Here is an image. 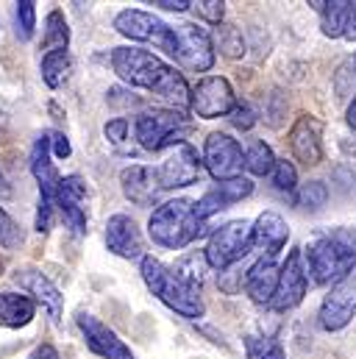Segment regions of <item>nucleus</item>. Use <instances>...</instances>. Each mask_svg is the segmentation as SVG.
<instances>
[{
	"mask_svg": "<svg viewBox=\"0 0 356 359\" xmlns=\"http://www.w3.org/2000/svg\"><path fill=\"white\" fill-rule=\"evenodd\" d=\"M306 292H309V276H306L303 259H301V248H292L287 254L284 265L278 268V284H275V292L267 306L273 312H289V309L301 306Z\"/></svg>",
	"mask_w": 356,
	"mask_h": 359,
	"instance_id": "nucleus-11",
	"label": "nucleus"
},
{
	"mask_svg": "<svg viewBox=\"0 0 356 359\" xmlns=\"http://www.w3.org/2000/svg\"><path fill=\"white\" fill-rule=\"evenodd\" d=\"M251 192H254V181L245 179V176L231 179V181H217L212 189H206V192L200 195V201L195 203V215L206 223L212 215H217V212H223V209H228V206L245 201Z\"/></svg>",
	"mask_w": 356,
	"mask_h": 359,
	"instance_id": "nucleus-19",
	"label": "nucleus"
},
{
	"mask_svg": "<svg viewBox=\"0 0 356 359\" xmlns=\"http://www.w3.org/2000/svg\"><path fill=\"white\" fill-rule=\"evenodd\" d=\"M343 39L356 42V3H351V14H348V22H345V34H343Z\"/></svg>",
	"mask_w": 356,
	"mask_h": 359,
	"instance_id": "nucleus-43",
	"label": "nucleus"
},
{
	"mask_svg": "<svg viewBox=\"0 0 356 359\" xmlns=\"http://www.w3.org/2000/svg\"><path fill=\"white\" fill-rule=\"evenodd\" d=\"M53 203H56V209H59V215H62V220H64V226L76 234V237H81V234H87V181L81 179V176H64V179H59L56 184V192H53Z\"/></svg>",
	"mask_w": 356,
	"mask_h": 359,
	"instance_id": "nucleus-13",
	"label": "nucleus"
},
{
	"mask_svg": "<svg viewBox=\"0 0 356 359\" xmlns=\"http://www.w3.org/2000/svg\"><path fill=\"white\" fill-rule=\"evenodd\" d=\"M53 212H56L53 195L39 192V203H36V220H34V229H36L39 234H48V231H50V226H53Z\"/></svg>",
	"mask_w": 356,
	"mask_h": 359,
	"instance_id": "nucleus-37",
	"label": "nucleus"
},
{
	"mask_svg": "<svg viewBox=\"0 0 356 359\" xmlns=\"http://www.w3.org/2000/svg\"><path fill=\"white\" fill-rule=\"evenodd\" d=\"M289 243V226L278 212H262L251 223V248H259L265 257H278Z\"/></svg>",
	"mask_w": 356,
	"mask_h": 359,
	"instance_id": "nucleus-21",
	"label": "nucleus"
},
{
	"mask_svg": "<svg viewBox=\"0 0 356 359\" xmlns=\"http://www.w3.org/2000/svg\"><path fill=\"white\" fill-rule=\"evenodd\" d=\"M114 31L131 42L153 45L156 50H165L167 56H176V31L162 17L145 8H123L114 14Z\"/></svg>",
	"mask_w": 356,
	"mask_h": 359,
	"instance_id": "nucleus-6",
	"label": "nucleus"
},
{
	"mask_svg": "<svg viewBox=\"0 0 356 359\" xmlns=\"http://www.w3.org/2000/svg\"><path fill=\"white\" fill-rule=\"evenodd\" d=\"M301 209H306V212H317V209H323L326 206V201H329V189H326V184L323 181H306V184H301V189H298V195L292 198Z\"/></svg>",
	"mask_w": 356,
	"mask_h": 359,
	"instance_id": "nucleus-32",
	"label": "nucleus"
},
{
	"mask_svg": "<svg viewBox=\"0 0 356 359\" xmlns=\"http://www.w3.org/2000/svg\"><path fill=\"white\" fill-rule=\"evenodd\" d=\"M120 189L137 206H153L159 201V195L165 192L159 184V176H156V168H148V165L123 168L120 170Z\"/></svg>",
	"mask_w": 356,
	"mask_h": 359,
	"instance_id": "nucleus-20",
	"label": "nucleus"
},
{
	"mask_svg": "<svg viewBox=\"0 0 356 359\" xmlns=\"http://www.w3.org/2000/svg\"><path fill=\"white\" fill-rule=\"evenodd\" d=\"M76 326L87 343V348L100 359H137L134 351L120 340V334L114 329H109L100 318H95L92 312H78L76 315Z\"/></svg>",
	"mask_w": 356,
	"mask_h": 359,
	"instance_id": "nucleus-14",
	"label": "nucleus"
},
{
	"mask_svg": "<svg viewBox=\"0 0 356 359\" xmlns=\"http://www.w3.org/2000/svg\"><path fill=\"white\" fill-rule=\"evenodd\" d=\"M203 234L206 223L195 215V203L189 198H173L159 203L148 220V237L167 251H181Z\"/></svg>",
	"mask_w": 356,
	"mask_h": 359,
	"instance_id": "nucleus-3",
	"label": "nucleus"
},
{
	"mask_svg": "<svg viewBox=\"0 0 356 359\" xmlns=\"http://www.w3.org/2000/svg\"><path fill=\"white\" fill-rule=\"evenodd\" d=\"M14 25H17V39L28 42L36 34V3L20 0L14 3Z\"/></svg>",
	"mask_w": 356,
	"mask_h": 359,
	"instance_id": "nucleus-33",
	"label": "nucleus"
},
{
	"mask_svg": "<svg viewBox=\"0 0 356 359\" xmlns=\"http://www.w3.org/2000/svg\"><path fill=\"white\" fill-rule=\"evenodd\" d=\"M237 106V92L228 79L223 76H203L189 90V111L200 120H217L228 117Z\"/></svg>",
	"mask_w": 356,
	"mask_h": 359,
	"instance_id": "nucleus-10",
	"label": "nucleus"
},
{
	"mask_svg": "<svg viewBox=\"0 0 356 359\" xmlns=\"http://www.w3.org/2000/svg\"><path fill=\"white\" fill-rule=\"evenodd\" d=\"M206 173L214 181H231L240 179L245 170V154L242 145L226 134V131H212L203 142V156H200Z\"/></svg>",
	"mask_w": 356,
	"mask_h": 359,
	"instance_id": "nucleus-9",
	"label": "nucleus"
},
{
	"mask_svg": "<svg viewBox=\"0 0 356 359\" xmlns=\"http://www.w3.org/2000/svg\"><path fill=\"white\" fill-rule=\"evenodd\" d=\"M48 137H50V154H53L56 159H70L73 145H70L67 134H64V131H48Z\"/></svg>",
	"mask_w": 356,
	"mask_h": 359,
	"instance_id": "nucleus-40",
	"label": "nucleus"
},
{
	"mask_svg": "<svg viewBox=\"0 0 356 359\" xmlns=\"http://www.w3.org/2000/svg\"><path fill=\"white\" fill-rule=\"evenodd\" d=\"M176 31V59L178 67L186 73H209L217 62L212 34L200 28L198 22H181L173 28Z\"/></svg>",
	"mask_w": 356,
	"mask_h": 359,
	"instance_id": "nucleus-8",
	"label": "nucleus"
},
{
	"mask_svg": "<svg viewBox=\"0 0 356 359\" xmlns=\"http://www.w3.org/2000/svg\"><path fill=\"white\" fill-rule=\"evenodd\" d=\"M11 192H14V189H11V184H8V179H6V176H3V170H0V201H8V198H11Z\"/></svg>",
	"mask_w": 356,
	"mask_h": 359,
	"instance_id": "nucleus-44",
	"label": "nucleus"
},
{
	"mask_svg": "<svg viewBox=\"0 0 356 359\" xmlns=\"http://www.w3.org/2000/svg\"><path fill=\"white\" fill-rule=\"evenodd\" d=\"M203 162L198 156V151L189 142H181L170 151V156L156 168V176L162 189H181V187H192L200 179Z\"/></svg>",
	"mask_w": 356,
	"mask_h": 359,
	"instance_id": "nucleus-15",
	"label": "nucleus"
},
{
	"mask_svg": "<svg viewBox=\"0 0 356 359\" xmlns=\"http://www.w3.org/2000/svg\"><path fill=\"white\" fill-rule=\"evenodd\" d=\"M73 70V59H70V50H50L42 56L39 62V73H42V81L50 87V90H59L67 76Z\"/></svg>",
	"mask_w": 356,
	"mask_h": 359,
	"instance_id": "nucleus-26",
	"label": "nucleus"
},
{
	"mask_svg": "<svg viewBox=\"0 0 356 359\" xmlns=\"http://www.w3.org/2000/svg\"><path fill=\"white\" fill-rule=\"evenodd\" d=\"M103 134H106V140H109L111 145H123V142L128 140V120H125V117L109 120V123L103 126Z\"/></svg>",
	"mask_w": 356,
	"mask_h": 359,
	"instance_id": "nucleus-39",
	"label": "nucleus"
},
{
	"mask_svg": "<svg viewBox=\"0 0 356 359\" xmlns=\"http://www.w3.org/2000/svg\"><path fill=\"white\" fill-rule=\"evenodd\" d=\"M22 245V229L20 223L0 206V248L3 251H17Z\"/></svg>",
	"mask_w": 356,
	"mask_h": 359,
	"instance_id": "nucleus-35",
	"label": "nucleus"
},
{
	"mask_svg": "<svg viewBox=\"0 0 356 359\" xmlns=\"http://www.w3.org/2000/svg\"><path fill=\"white\" fill-rule=\"evenodd\" d=\"M139 273H142V281L151 290V295H156L176 315L186 318V320H200L206 315V304H203L200 290H195L186 281H181L162 259L142 257L139 259Z\"/></svg>",
	"mask_w": 356,
	"mask_h": 359,
	"instance_id": "nucleus-4",
	"label": "nucleus"
},
{
	"mask_svg": "<svg viewBox=\"0 0 356 359\" xmlns=\"http://www.w3.org/2000/svg\"><path fill=\"white\" fill-rule=\"evenodd\" d=\"M345 117H348V126L354 128V134H356V95H354V100L348 103V114H345Z\"/></svg>",
	"mask_w": 356,
	"mask_h": 359,
	"instance_id": "nucleus-45",
	"label": "nucleus"
},
{
	"mask_svg": "<svg viewBox=\"0 0 356 359\" xmlns=\"http://www.w3.org/2000/svg\"><path fill=\"white\" fill-rule=\"evenodd\" d=\"M251 251V220H228L217 226L203 248V259L212 270L226 273Z\"/></svg>",
	"mask_w": 356,
	"mask_h": 359,
	"instance_id": "nucleus-7",
	"label": "nucleus"
},
{
	"mask_svg": "<svg viewBox=\"0 0 356 359\" xmlns=\"http://www.w3.org/2000/svg\"><path fill=\"white\" fill-rule=\"evenodd\" d=\"M134 134L137 142L145 151H165V148H176L181 142H186V137L192 134V123L186 120L184 111L178 109H148L137 117L134 123Z\"/></svg>",
	"mask_w": 356,
	"mask_h": 359,
	"instance_id": "nucleus-5",
	"label": "nucleus"
},
{
	"mask_svg": "<svg viewBox=\"0 0 356 359\" xmlns=\"http://www.w3.org/2000/svg\"><path fill=\"white\" fill-rule=\"evenodd\" d=\"M273 187L278 192H284L287 198H295V187H298V170L292 162L287 159H275V168H273Z\"/></svg>",
	"mask_w": 356,
	"mask_h": 359,
	"instance_id": "nucleus-34",
	"label": "nucleus"
},
{
	"mask_svg": "<svg viewBox=\"0 0 356 359\" xmlns=\"http://www.w3.org/2000/svg\"><path fill=\"white\" fill-rule=\"evenodd\" d=\"M28 359H59V351H56L50 343H39V346L28 354Z\"/></svg>",
	"mask_w": 356,
	"mask_h": 359,
	"instance_id": "nucleus-42",
	"label": "nucleus"
},
{
	"mask_svg": "<svg viewBox=\"0 0 356 359\" xmlns=\"http://www.w3.org/2000/svg\"><path fill=\"white\" fill-rule=\"evenodd\" d=\"M170 270L176 273L181 281H186L189 287L200 290L203 281H206V270H209V265H206V259H203V251H192V254H184Z\"/></svg>",
	"mask_w": 356,
	"mask_h": 359,
	"instance_id": "nucleus-30",
	"label": "nucleus"
},
{
	"mask_svg": "<svg viewBox=\"0 0 356 359\" xmlns=\"http://www.w3.org/2000/svg\"><path fill=\"white\" fill-rule=\"evenodd\" d=\"M301 259L306 273H312L315 284H334L356 268V237L348 229L317 231L301 248Z\"/></svg>",
	"mask_w": 356,
	"mask_h": 359,
	"instance_id": "nucleus-2",
	"label": "nucleus"
},
{
	"mask_svg": "<svg viewBox=\"0 0 356 359\" xmlns=\"http://www.w3.org/2000/svg\"><path fill=\"white\" fill-rule=\"evenodd\" d=\"M275 284H278V262H275L273 257L256 259V262L248 268V273L242 276V287H245L248 298H251L254 304H262V306L270 304V298H273V292H275Z\"/></svg>",
	"mask_w": 356,
	"mask_h": 359,
	"instance_id": "nucleus-22",
	"label": "nucleus"
},
{
	"mask_svg": "<svg viewBox=\"0 0 356 359\" xmlns=\"http://www.w3.org/2000/svg\"><path fill=\"white\" fill-rule=\"evenodd\" d=\"M228 120H231V126H234L237 131H251V128L256 126V111H254L248 103H237L234 111L228 114Z\"/></svg>",
	"mask_w": 356,
	"mask_h": 359,
	"instance_id": "nucleus-38",
	"label": "nucleus"
},
{
	"mask_svg": "<svg viewBox=\"0 0 356 359\" xmlns=\"http://www.w3.org/2000/svg\"><path fill=\"white\" fill-rule=\"evenodd\" d=\"M14 284H17L36 306H42L53 320H59V318L64 315V295H62V290H59L39 268H20L14 273Z\"/></svg>",
	"mask_w": 356,
	"mask_h": 359,
	"instance_id": "nucleus-16",
	"label": "nucleus"
},
{
	"mask_svg": "<svg viewBox=\"0 0 356 359\" xmlns=\"http://www.w3.org/2000/svg\"><path fill=\"white\" fill-rule=\"evenodd\" d=\"M36 318V304L20 292H0V326L25 329Z\"/></svg>",
	"mask_w": 356,
	"mask_h": 359,
	"instance_id": "nucleus-24",
	"label": "nucleus"
},
{
	"mask_svg": "<svg viewBox=\"0 0 356 359\" xmlns=\"http://www.w3.org/2000/svg\"><path fill=\"white\" fill-rule=\"evenodd\" d=\"M111 70L117 73V79L134 90L151 92L153 97H159L162 103H167V109H189V84L186 79L176 73V67H170L165 59H159L151 50L142 48H111Z\"/></svg>",
	"mask_w": 356,
	"mask_h": 359,
	"instance_id": "nucleus-1",
	"label": "nucleus"
},
{
	"mask_svg": "<svg viewBox=\"0 0 356 359\" xmlns=\"http://www.w3.org/2000/svg\"><path fill=\"white\" fill-rule=\"evenodd\" d=\"M289 151L306 168L320 165L323 162V123L312 114H301L289 128Z\"/></svg>",
	"mask_w": 356,
	"mask_h": 359,
	"instance_id": "nucleus-18",
	"label": "nucleus"
},
{
	"mask_svg": "<svg viewBox=\"0 0 356 359\" xmlns=\"http://www.w3.org/2000/svg\"><path fill=\"white\" fill-rule=\"evenodd\" d=\"M106 248L120 259H142L145 257V237L131 215H111L106 220Z\"/></svg>",
	"mask_w": 356,
	"mask_h": 359,
	"instance_id": "nucleus-17",
	"label": "nucleus"
},
{
	"mask_svg": "<svg viewBox=\"0 0 356 359\" xmlns=\"http://www.w3.org/2000/svg\"><path fill=\"white\" fill-rule=\"evenodd\" d=\"M356 315V273L331 284V290L323 295L317 323L323 332H343Z\"/></svg>",
	"mask_w": 356,
	"mask_h": 359,
	"instance_id": "nucleus-12",
	"label": "nucleus"
},
{
	"mask_svg": "<svg viewBox=\"0 0 356 359\" xmlns=\"http://www.w3.org/2000/svg\"><path fill=\"white\" fill-rule=\"evenodd\" d=\"M242 348H245L248 359H287L284 346L270 337H262V334H245Z\"/></svg>",
	"mask_w": 356,
	"mask_h": 359,
	"instance_id": "nucleus-31",
	"label": "nucleus"
},
{
	"mask_svg": "<svg viewBox=\"0 0 356 359\" xmlns=\"http://www.w3.org/2000/svg\"><path fill=\"white\" fill-rule=\"evenodd\" d=\"M351 3L354 0H329L320 8V25H323V36L329 39H340L345 34V22L351 14Z\"/></svg>",
	"mask_w": 356,
	"mask_h": 359,
	"instance_id": "nucleus-27",
	"label": "nucleus"
},
{
	"mask_svg": "<svg viewBox=\"0 0 356 359\" xmlns=\"http://www.w3.org/2000/svg\"><path fill=\"white\" fill-rule=\"evenodd\" d=\"M39 50H45V53H50V50H70V25H67L64 11H59V8L48 11Z\"/></svg>",
	"mask_w": 356,
	"mask_h": 359,
	"instance_id": "nucleus-25",
	"label": "nucleus"
},
{
	"mask_svg": "<svg viewBox=\"0 0 356 359\" xmlns=\"http://www.w3.org/2000/svg\"><path fill=\"white\" fill-rule=\"evenodd\" d=\"M192 8L209 25H223V20H226V3L223 0H198V3H192Z\"/></svg>",
	"mask_w": 356,
	"mask_h": 359,
	"instance_id": "nucleus-36",
	"label": "nucleus"
},
{
	"mask_svg": "<svg viewBox=\"0 0 356 359\" xmlns=\"http://www.w3.org/2000/svg\"><path fill=\"white\" fill-rule=\"evenodd\" d=\"M212 45H214V53L220 50L226 59H242L248 53V45H245L242 31L237 25H228V22L217 25V34H214Z\"/></svg>",
	"mask_w": 356,
	"mask_h": 359,
	"instance_id": "nucleus-28",
	"label": "nucleus"
},
{
	"mask_svg": "<svg viewBox=\"0 0 356 359\" xmlns=\"http://www.w3.org/2000/svg\"><path fill=\"white\" fill-rule=\"evenodd\" d=\"M148 6H156V8H165V11H176V14H184L192 8V0H153Z\"/></svg>",
	"mask_w": 356,
	"mask_h": 359,
	"instance_id": "nucleus-41",
	"label": "nucleus"
},
{
	"mask_svg": "<svg viewBox=\"0 0 356 359\" xmlns=\"http://www.w3.org/2000/svg\"><path fill=\"white\" fill-rule=\"evenodd\" d=\"M31 176L39 184V192L45 195H53L56 192V184H59V173L53 168V154H50V137L48 131L36 137L34 148H31Z\"/></svg>",
	"mask_w": 356,
	"mask_h": 359,
	"instance_id": "nucleus-23",
	"label": "nucleus"
},
{
	"mask_svg": "<svg viewBox=\"0 0 356 359\" xmlns=\"http://www.w3.org/2000/svg\"><path fill=\"white\" fill-rule=\"evenodd\" d=\"M0 276H3V259H0Z\"/></svg>",
	"mask_w": 356,
	"mask_h": 359,
	"instance_id": "nucleus-46",
	"label": "nucleus"
},
{
	"mask_svg": "<svg viewBox=\"0 0 356 359\" xmlns=\"http://www.w3.org/2000/svg\"><path fill=\"white\" fill-rule=\"evenodd\" d=\"M242 154H245V170H251L254 176L265 179V176L273 173V168H275V156H273V148L267 145L265 140H251L248 148H245Z\"/></svg>",
	"mask_w": 356,
	"mask_h": 359,
	"instance_id": "nucleus-29",
	"label": "nucleus"
}]
</instances>
